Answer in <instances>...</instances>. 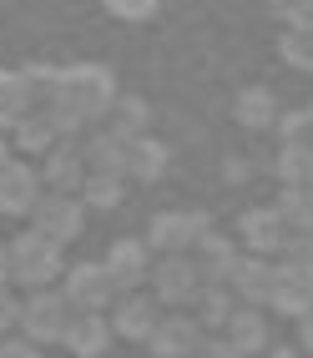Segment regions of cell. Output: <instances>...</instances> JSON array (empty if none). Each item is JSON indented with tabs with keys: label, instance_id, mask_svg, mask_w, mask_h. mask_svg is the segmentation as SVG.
<instances>
[{
	"label": "cell",
	"instance_id": "3957f363",
	"mask_svg": "<svg viewBox=\"0 0 313 358\" xmlns=\"http://www.w3.org/2000/svg\"><path fill=\"white\" fill-rule=\"evenodd\" d=\"M71 318H76V313H71V303L61 298V288H36L31 298H20L15 328H20V338H31L41 348V343H61Z\"/></svg>",
	"mask_w": 313,
	"mask_h": 358
},
{
	"label": "cell",
	"instance_id": "7402d4cb",
	"mask_svg": "<svg viewBox=\"0 0 313 358\" xmlns=\"http://www.w3.org/2000/svg\"><path fill=\"white\" fill-rule=\"evenodd\" d=\"M11 131H15V136H11V152H36V157H46L51 147H61V136H56V127H51V116H46V106L26 111Z\"/></svg>",
	"mask_w": 313,
	"mask_h": 358
},
{
	"label": "cell",
	"instance_id": "1f68e13d",
	"mask_svg": "<svg viewBox=\"0 0 313 358\" xmlns=\"http://www.w3.org/2000/svg\"><path fill=\"white\" fill-rule=\"evenodd\" d=\"M102 6H106V15H116V20H152L162 0H102Z\"/></svg>",
	"mask_w": 313,
	"mask_h": 358
},
{
	"label": "cell",
	"instance_id": "f1b7e54d",
	"mask_svg": "<svg viewBox=\"0 0 313 358\" xmlns=\"http://www.w3.org/2000/svg\"><path fill=\"white\" fill-rule=\"evenodd\" d=\"M278 131H283V141H298V147H313V106H298V111H278Z\"/></svg>",
	"mask_w": 313,
	"mask_h": 358
},
{
	"label": "cell",
	"instance_id": "603a6c76",
	"mask_svg": "<svg viewBox=\"0 0 313 358\" xmlns=\"http://www.w3.org/2000/svg\"><path fill=\"white\" fill-rule=\"evenodd\" d=\"M122 197H127V177L122 172H86L81 192H76V202L81 207H96V212L122 207Z\"/></svg>",
	"mask_w": 313,
	"mask_h": 358
},
{
	"label": "cell",
	"instance_id": "7a4b0ae2",
	"mask_svg": "<svg viewBox=\"0 0 313 358\" xmlns=\"http://www.w3.org/2000/svg\"><path fill=\"white\" fill-rule=\"evenodd\" d=\"M61 273H66L61 248H56V243H46V237H36L31 227H26V232H15L11 243H6V282H11V288L36 293V288H51Z\"/></svg>",
	"mask_w": 313,
	"mask_h": 358
},
{
	"label": "cell",
	"instance_id": "9a60e30c",
	"mask_svg": "<svg viewBox=\"0 0 313 358\" xmlns=\"http://www.w3.org/2000/svg\"><path fill=\"white\" fill-rule=\"evenodd\" d=\"M36 197H41L36 166H26V162L0 166V217H26V212L36 207Z\"/></svg>",
	"mask_w": 313,
	"mask_h": 358
},
{
	"label": "cell",
	"instance_id": "60d3db41",
	"mask_svg": "<svg viewBox=\"0 0 313 358\" xmlns=\"http://www.w3.org/2000/svg\"><path fill=\"white\" fill-rule=\"evenodd\" d=\"M303 76H313V61H308V71H303Z\"/></svg>",
	"mask_w": 313,
	"mask_h": 358
},
{
	"label": "cell",
	"instance_id": "5b68a950",
	"mask_svg": "<svg viewBox=\"0 0 313 358\" xmlns=\"http://www.w3.org/2000/svg\"><path fill=\"white\" fill-rule=\"evenodd\" d=\"M26 217H31V232H36V237H46V243L66 248V243H76V237H81V227H86V207H81L76 197L41 192L36 207L26 212Z\"/></svg>",
	"mask_w": 313,
	"mask_h": 358
},
{
	"label": "cell",
	"instance_id": "83f0119b",
	"mask_svg": "<svg viewBox=\"0 0 313 358\" xmlns=\"http://www.w3.org/2000/svg\"><path fill=\"white\" fill-rule=\"evenodd\" d=\"M26 111L31 101H26V86H20V71H0V131H11Z\"/></svg>",
	"mask_w": 313,
	"mask_h": 358
},
{
	"label": "cell",
	"instance_id": "4316f807",
	"mask_svg": "<svg viewBox=\"0 0 313 358\" xmlns=\"http://www.w3.org/2000/svg\"><path fill=\"white\" fill-rule=\"evenodd\" d=\"M20 86H26L31 111H36V106H51L56 91H61V71H56V66H26V71H20Z\"/></svg>",
	"mask_w": 313,
	"mask_h": 358
},
{
	"label": "cell",
	"instance_id": "f35d334b",
	"mask_svg": "<svg viewBox=\"0 0 313 358\" xmlns=\"http://www.w3.org/2000/svg\"><path fill=\"white\" fill-rule=\"evenodd\" d=\"M0 282H6V243H0Z\"/></svg>",
	"mask_w": 313,
	"mask_h": 358
},
{
	"label": "cell",
	"instance_id": "484cf974",
	"mask_svg": "<svg viewBox=\"0 0 313 358\" xmlns=\"http://www.w3.org/2000/svg\"><path fill=\"white\" fill-rule=\"evenodd\" d=\"M147 122H152L147 101H137V96H116L102 127H111L116 136H127V141H132V136H147Z\"/></svg>",
	"mask_w": 313,
	"mask_h": 358
},
{
	"label": "cell",
	"instance_id": "d6a6232c",
	"mask_svg": "<svg viewBox=\"0 0 313 358\" xmlns=\"http://www.w3.org/2000/svg\"><path fill=\"white\" fill-rule=\"evenodd\" d=\"M15 318H20V298L11 282H0V333H15Z\"/></svg>",
	"mask_w": 313,
	"mask_h": 358
},
{
	"label": "cell",
	"instance_id": "7c38bea8",
	"mask_svg": "<svg viewBox=\"0 0 313 358\" xmlns=\"http://www.w3.org/2000/svg\"><path fill=\"white\" fill-rule=\"evenodd\" d=\"M237 243L232 237H223V232H202L197 237V248H192V268H197V282H212V288H228V278H232V268H237Z\"/></svg>",
	"mask_w": 313,
	"mask_h": 358
},
{
	"label": "cell",
	"instance_id": "e575fe53",
	"mask_svg": "<svg viewBox=\"0 0 313 358\" xmlns=\"http://www.w3.org/2000/svg\"><path fill=\"white\" fill-rule=\"evenodd\" d=\"M0 358H41L31 338H0Z\"/></svg>",
	"mask_w": 313,
	"mask_h": 358
},
{
	"label": "cell",
	"instance_id": "cb8c5ba5",
	"mask_svg": "<svg viewBox=\"0 0 313 358\" xmlns=\"http://www.w3.org/2000/svg\"><path fill=\"white\" fill-rule=\"evenodd\" d=\"M273 172L283 187H313V147H298V141H283L273 157Z\"/></svg>",
	"mask_w": 313,
	"mask_h": 358
},
{
	"label": "cell",
	"instance_id": "9c48e42d",
	"mask_svg": "<svg viewBox=\"0 0 313 358\" xmlns=\"http://www.w3.org/2000/svg\"><path fill=\"white\" fill-rule=\"evenodd\" d=\"M102 268H106V278H111L116 293H137V288H147L152 248L141 243V237H116V243L106 248V257H102Z\"/></svg>",
	"mask_w": 313,
	"mask_h": 358
},
{
	"label": "cell",
	"instance_id": "d6986e66",
	"mask_svg": "<svg viewBox=\"0 0 313 358\" xmlns=\"http://www.w3.org/2000/svg\"><path fill=\"white\" fill-rule=\"evenodd\" d=\"M61 343L76 353V358H102V353L111 348V323H106V313H76Z\"/></svg>",
	"mask_w": 313,
	"mask_h": 358
},
{
	"label": "cell",
	"instance_id": "44dd1931",
	"mask_svg": "<svg viewBox=\"0 0 313 358\" xmlns=\"http://www.w3.org/2000/svg\"><path fill=\"white\" fill-rule=\"evenodd\" d=\"M192 318H197V328L202 333H223L228 328V318L237 313V298L228 293V288H212V282H202L197 293H192V308H187Z\"/></svg>",
	"mask_w": 313,
	"mask_h": 358
},
{
	"label": "cell",
	"instance_id": "8992f818",
	"mask_svg": "<svg viewBox=\"0 0 313 358\" xmlns=\"http://www.w3.org/2000/svg\"><path fill=\"white\" fill-rule=\"evenodd\" d=\"M207 227H212L207 212H157L141 243H147L157 257H177V252H192V248H197V237H202Z\"/></svg>",
	"mask_w": 313,
	"mask_h": 358
},
{
	"label": "cell",
	"instance_id": "277c9868",
	"mask_svg": "<svg viewBox=\"0 0 313 358\" xmlns=\"http://www.w3.org/2000/svg\"><path fill=\"white\" fill-rule=\"evenodd\" d=\"M197 268H192V252L177 257H152V273H147V293L162 303V313H182L192 308V293H197Z\"/></svg>",
	"mask_w": 313,
	"mask_h": 358
},
{
	"label": "cell",
	"instance_id": "8fae6325",
	"mask_svg": "<svg viewBox=\"0 0 313 358\" xmlns=\"http://www.w3.org/2000/svg\"><path fill=\"white\" fill-rule=\"evenodd\" d=\"M273 282H278V262L273 257H237V268L228 278V293L237 298V308H263L273 293Z\"/></svg>",
	"mask_w": 313,
	"mask_h": 358
},
{
	"label": "cell",
	"instance_id": "6da1fadb",
	"mask_svg": "<svg viewBox=\"0 0 313 358\" xmlns=\"http://www.w3.org/2000/svg\"><path fill=\"white\" fill-rule=\"evenodd\" d=\"M116 96H122V91H116V81H111V71H106V66L81 61V66H66V71H61L56 106H66L81 127L106 122V111H111V101H116Z\"/></svg>",
	"mask_w": 313,
	"mask_h": 358
},
{
	"label": "cell",
	"instance_id": "ac0fdd59",
	"mask_svg": "<svg viewBox=\"0 0 313 358\" xmlns=\"http://www.w3.org/2000/svg\"><path fill=\"white\" fill-rule=\"evenodd\" d=\"M278 96L268 86H243L232 96V116H237V127L243 131H268V127H278Z\"/></svg>",
	"mask_w": 313,
	"mask_h": 358
},
{
	"label": "cell",
	"instance_id": "74e56055",
	"mask_svg": "<svg viewBox=\"0 0 313 358\" xmlns=\"http://www.w3.org/2000/svg\"><path fill=\"white\" fill-rule=\"evenodd\" d=\"M15 162V152H11V136H0V166H11Z\"/></svg>",
	"mask_w": 313,
	"mask_h": 358
},
{
	"label": "cell",
	"instance_id": "30bf717a",
	"mask_svg": "<svg viewBox=\"0 0 313 358\" xmlns=\"http://www.w3.org/2000/svg\"><path fill=\"white\" fill-rule=\"evenodd\" d=\"M202 338H207V333H202L197 318L182 308V313H162V318H157L147 348H152V358H192Z\"/></svg>",
	"mask_w": 313,
	"mask_h": 358
},
{
	"label": "cell",
	"instance_id": "4dcf8cb0",
	"mask_svg": "<svg viewBox=\"0 0 313 358\" xmlns=\"http://www.w3.org/2000/svg\"><path fill=\"white\" fill-rule=\"evenodd\" d=\"M278 15H283V31L313 36V0H288V6H278Z\"/></svg>",
	"mask_w": 313,
	"mask_h": 358
},
{
	"label": "cell",
	"instance_id": "4fadbf2b",
	"mask_svg": "<svg viewBox=\"0 0 313 358\" xmlns=\"http://www.w3.org/2000/svg\"><path fill=\"white\" fill-rule=\"evenodd\" d=\"M283 237H288V227H283V217L273 207H248L243 217H237V243H243L248 257H278Z\"/></svg>",
	"mask_w": 313,
	"mask_h": 358
},
{
	"label": "cell",
	"instance_id": "f546056e",
	"mask_svg": "<svg viewBox=\"0 0 313 358\" xmlns=\"http://www.w3.org/2000/svg\"><path fill=\"white\" fill-rule=\"evenodd\" d=\"M278 268H313V232H288L283 237Z\"/></svg>",
	"mask_w": 313,
	"mask_h": 358
},
{
	"label": "cell",
	"instance_id": "2e32d148",
	"mask_svg": "<svg viewBox=\"0 0 313 358\" xmlns=\"http://www.w3.org/2000/svg\"><path fill=\"white\" fill-rule=\"evenodd\" d=\"M167 166H172V152H167V141L157 136H132L127 141V166L122 177H137V182H162Z\"/></svg>",
	"mask_w": 313,
	"mask_h": 358
},
{
	"label": "cell",
	"instance_id": "e0dca14e",
	"mask_svg": "<svg viewBox=\"0 0 313 358\" xmlns=\"http://www.w3.org/2000/svg\"><path fill=\"white\" fill-rule=\"evenodd\" d=\"M81 166L86 172H122L127 166V136H116L111 127H96L91 136H81Z\"/></svg>",
	"mask_w": 313,
	"mask_h": 358
},
{
	"label": "cell",
	"instance_id": "ffe728a7",
	"mask_svg": "<svg viewBox=\"0 0 313 358\" xmlns=\"http://www.w3.org/2000/svg\"><path fill=\"white\" fill-rule=\"evenodd\" d=\"M218 338H228L243 358H253V353H268V318L258 313V308H237V313L228 318V328L218 333Z\"/></svg>",
	"mask_w": 313,
	"mask_h": 358
},
{
	"label": "cell",
	"instance_id": "836d02e7",
	"mask_svg": "<svg viewBox=\"0 0 313 358\" xmlns=\"http://www.w3.org/2000/svg\"><path fill=\"white\" fill-rule=\"evenodd\" d=\"M192 358H243V353H237V348H232L228 338H202Z\"/></svg>",
	"mask_w": 313,
	"mask_h": 358
},
{
	"label": "cell",
	"instance_id": "5bb4252c",
	"mask_svg": "<svg viewBox=\"0 0 313 358\" xmlns=\"http://www.w3.org/2000/svg\"><path fill=\"white\" fill-rule=\"evenodd\" d=\"M36 177H41V192H61V197H76V192H81V182H86L81 152L71 147V141H61V147H51V152L41 157Z\"/></svg>",
	"mask_w": 313,
	"mask_h": 358
},
{
	"label": "cell",
	"instance_id": "ab89813d",
	"mask_svg": "<svg viewBox=\"0 0 313 358\" xmlns=\"http://www.w3.org/2000/svg\"><path fill=\"white\" fill-rule=\"evenodd\" d=\"M268 6H273V10H278V6H288V0H268Z\"/></svg>",
	"mask_w": 313,
	"mask_h": 358
},
{
	"label": "cell",
	"instance_id": "8d00e7d4",
	"mask_svg": "<svg viewBox=\"0 0 313 358\" xmlns=\"http://www.w3.org/2000/svg\"><path fill=\"white\" fill-rule=\"evenodd\" d=\"M298 348H303V353H313V308L298 318Z\"/></svg>",
	"mask_w": 313,
	"mask_h": 358
},
{
	"label": "cell",
	"instance_id": "d4e9b609",
	"mask_svg": "<svg viewBox=\"0 0 313 358\" xmlns=\"http://www.w3.org/2000/svg\"><path fill=\"white\" fill-rule=\"evenodd\" d=\"M273 212L283 217L288 232H313V187H283Z\"/></svg>",
	"mask_w": 313,
	"mask_h": 358
},
{
	"label": "cell",
	"instance_id": "52a82bcc",
	"mask_svg": "<svg viewBox=\"0 0 313 358\" xmlns=\"http://www.w3.org/2000/svg\"><path fill=\"white\" fill-rule=\"evenodd\" d=\"M61 298L71 303V313H106L116 288L102 262H71L66 278H61Z\"/></svg>",
	"mask_w": 313,
	"mask_h": 358
},
{
	"label": "cell",
	"instance_id": "ba28073f",
	"mask_svg": "<svg viewBox=\"0 0 313 358\" xmlns=\"http://www.w3.org/2000/svg\"><path fill=\"white\" fill-rule=\"evenodd\" d=\"M162 318V303L147 293V288H137V293H116L111 298V338H132V343H147L152 338V328Z\"/></svg>",
	"mask_w": 313,
	"mask_h": 358
},
{
	"label": "cell",
	"instance_id": "d590c367",
	"mask_svg": "<svg viewBox=\"0 0 313 358\" xmlns=\"http://www.w3.org/2000/svg\"><path fill=\"white\" fill-rule=\"evenodd\" d=\"M283 273L293 278V282H298V293H303V298L313 303V268H283Z\"/></svg>",
	"mask_w": 313,
	"mask_h": 358
}]
</instances>
